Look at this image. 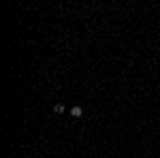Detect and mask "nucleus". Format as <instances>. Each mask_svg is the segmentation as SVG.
Returning <instances> with one entry per match:
<instances>
[{
	"label": "nucleus",
	"instance_id": "nucleus-1",
	"mask_svg": "<svg viewBox=\"0 0 160 158\" xmlns=\"http://www.w3.org/2000/svg\"><path fill=\"white\" fill-rule=\"evenodd\" d=\"M71 115H73V118H81V115H83V107L75 105L73 109H71Z\"/></svg>",
	"mask_w": 160,
	"mask_h": 158
},
{
	"label": "nucleus",
	"instance_id": "nucleus-2",
	"mask_svg": "<svg viewBox=\"0 0 160 158\" xmlns=\"http://www.w3.org/2000/svg\"><path fill=\"white\" fill-rule=\"evenodd\" d=\"M53 111H56V113H64V105H62V103H56V105H53Z\"/></svg>",
	"mask_w": 160,
	"mask_h": 158
}]
</instances>
